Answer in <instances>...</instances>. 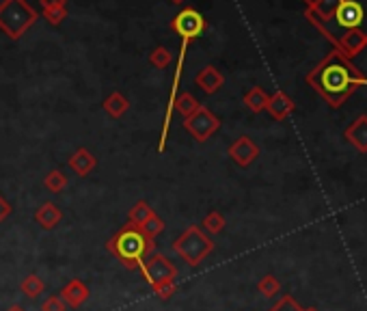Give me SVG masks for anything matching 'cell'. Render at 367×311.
Returning a JSON list of instances; mask_svg holds the SVG:
<instances>
[{
    "label": "cell",
    "mask_w": 367,
    "mask_h": 311,
    "mask_svg": "<svg viewBox=\"0 0 367 311\" xmlns=\"http://www.w3.org/2000/svg\"><path fill=\"white\" fill-rule=\"evenodd\" d=\"M307 83L322 95L328 106L339 108L357 89L367 87V76L352 65L350 58H345L339 50H333L307 74Z\"/></svg>",
    "instance_id": "6da1fadb"
},
{
    "label": "cell",
    "mask_w": 367,
    "mask_h": 311,
    "mask_svg": "<svg viewBox=\"0 0 367 311\" xmlns=\"http://www.w3.org/2000/svg\"><path fill=\"white\" fill-rule=\"evenodd\" d=\"M316 26L337 44L341 37L359 33L367 39V0H341L331 17L316 22Z\"/></svg>",
    "instance_id": "7a4b0ae2"
},
{
    "label": "cell",
    "mask_w": 367,
    "mask_h": 311,
    "mask_svg": "<svg viewBox=\"0 0 367 311\" xmlns=\"http://www.w3.org/2000/svg\"><path fill=\"white\" fill-rule=\"evenodd\" d=\"M37 11L26 0H3L0 3V31L9 39H20L37 22Z\"/></svg>",
    "instance_id": "3957f363"
},
{
    "label": "cell",
    "mask_w": 367,
    "mask_h": 311,
    "mask_svg": "<svg viewBox=\"0 0 367 311\" xmlns=\"http://www.w3.org/2000/svg\"><path fill=\"white\" fill-rule=\"evenodd\" d=\"M110 249L117 253L119 260L128 266H143L147 253L151 251V238L143 229L128 227L110 242Z\"/></svg>",
    "instance_id": "277c9868"
},
{
    "label": "cell",
    "mask_w": 367,
    "mask_h": 311,
    "mask_svg": "<svg viewBox=\"0 0 367 311\" xmlns=\"http://www.w3.org/2000/svg\"><path fill=\"white\" fill-rule=\"evenodd\" d=\"M184 128H186V132L192 134V139L203 143V141H207L210 136L221 128V121H219V117L212 112L210 108H205V106L199 104V108L195 112H192L190 117H186Z\"/></svg>",
    "instance_id": "5b68a950"
},
{
    "label": "cell",
    "mask_w": 367,
    "mask_h": 311,
    "mask_svg": "<svg viewBox=\"0 0 367 311\" xmlns=\"http://www.w3.org/2000/svg\"><path fill=\"white\" fill-rule=\"evenodd\" d=\"M207 28L205 24V17L192 7L182 9L176 17L171 19V31L180 35L186 42H192V39H197L199 35H203V31Z\"/></svg>",
    "instance_id": "8992f818"
},
{
    "label": "cell",
    "mask_w": 367,
    "mask_h": 311,
    "mask_svg": "<svg viewBox=\"0 0 367 311\" xmlns=\"http://www.w3.org/2000/svg\"><path fill=\"white\" fill-rule=\"evenodd\" d=\"M173 249H178L188 264H199L212 251V242L205 236H201L197 229H190L178 240V244H173Z\"/></svg>",
    "instance_id": "52a82bcc"
},
{
    "label": "cell",
    "mask_w": 367,
    "mask_h": 311,
    "mask_svg": "<svg viewBox=\"0 0 367 311\" xmlns=\"http://www.w3.org/2000/svg\"><path fill=\"white\" fill-rule=\"evenodd\" d=\"M143 270H145V277L153 283V287L171 281V277H176V270H173V266L162 255H153L147 264H143Z\"/></svg>",
    "instance_id": "ba28073f"
},
{
    "label": "cell",
    "mask_w": 367,
    "mask_h": 311,
    "mask_svg": "<svg viewBox=\"0 0 367 311\" xmlns=\"http://www.w3.org/2000/svg\"><path fill=\"white\" fill-rule=\"evenodd\" d=\"M229 156L236 165L248 167L259 156V147L253 143V139H248V136H240V139L229 147Z\"/></svg>",
    "instance_id": "9c48e42d"
},
{
    "label": "cell",
    "mask_w": 367,
    "mask_h": 311,
    "mask_svg": "<svg viewBox=\"0 0 367 311\" xmlns=\"http://www.w3.org/2000/svg\"><path fill=\"white\" fill-rule=\"evenodd\" d=\"M343 136L357 151L367 153V115H359L357 119L345 128Z\"/></svg>",
    "instance_id": "30bf717a"
},
{
    "label": "cell",
    "mask_w": 367,
    "mask_h": 311,
    "mask_svg": "<svg viewBox=\"0 0 367 311\" xmlns=\"http://www.w3.org/2000/svg\"><path fill=\"white\" fill-rule=\"evenodd\" d=\"M294 108H296L294 100H292V97H289L287 93H283V91H277L275 95H270V97H268V104H266V110H268L270 117H273V119H277V121L287 119V115H292Z\"/></svg>",
    "instance_id": "8fae6325"
},
{
    "label": "cell",
    "mask_w": 367,
    "mask_h": 311,
    "mask_svg": "<svg viewBox=\"0 0 367 311\" xmlns=\"http://www.w3.org/2000/svg\"><path fill=\"white\" fill-rule=\"evenodd\" d=\"M195 83H197V87H201V91H205L207 95H212V93H216L223 87L225 78H223V74L214 65H207V67H203L197 74Z\"/></svg>",
    "instance_id": "7c38bea8"
},
{
    "label": "cell",
    "mask_w": 367,
    "mask_h": 311,
    "mask_svg": "<svg viewBox=\"0 0 367 311\" xmlns=\"http://www.w3.org/2000/svg\"><path fill=\"white\" fill-rule=\"evenodd\" d=\"M95 165H98V160H95V156L89 151V149H78L76 151L71 158H69V167L71 171H76L78 175H87L95 169Z\"/></svg>",
    "instance_id": "4fadbf2b"
},
{
    "label": "cell",
    "mask_w": 367,
    "mask_h": 311,
    "mask_svg": "<svg viewBox=\"0 0 367 311\" xmlns=\"http://www.w3.org/2000/svg\"><path fill=\"white\" fill-rule=\"evenodd\" d=\"M128 108H130V102L126 100V97H123L119 91L110 93L106 100H104V110H106L110 117H114V119H119V117H121Z\"/></svg>",
    "instance_id": "5bb4252c"
},
{
    "label": "cell",
    "mask_w": 367,
    "mask_h": 311,
    "mask_svg": "<svg viewBox=\"0 0 367 311\" xmlns=\"http://www.w3.org/2000/svg\"><path fill=\"white\" fill-rule=\"evenodd\" d=\"M244 104L248 106V110L253 112H262L266 110V104H268V95L262 87H253L250 91L244 93Z\"/></svg>",
    "instance_id": "9a60e30c"
},
{
    "label": "cell",
    "mask_w": 367,
    "mask_h": 311,
    "mask_svg": "<svg viewBox=\"0 0 367 311\" xmlns=\"http://www.w3.org/2000/svg\"><path fill=\"white\" fill-rule=\"evenodd\" d=\"M35 219L40 221L44 227H54L56 223L61 221V210L56 205H52V203H44V208L35 214Z\"/></svg>",
    "instance_id": "2e32d148"
},
{
    "label": "cell",
    "mask_w": 367,
    "mask_h": 311,
    "mask_svg": "<svg viewBox=\"0 0 367 311\" xmlns=\"http://www.w3.org/2000/svg\"><path fill=\"white\" fill-rule=\"evenodd\" d=\"M63 299L71 305H80L87 299V289L80 281H71L65 289H63Z\"/></svg>",
    "instance_id": "e0dca14e"
},
{
    "label": "cell",
    "mask_w": 367,
    "mask_h": 311,
    "mask_svg": "<svg viewBox=\"0 0 367 311\" xmlns=\"http://www.w3.org/2000/svg\"><path fill=\"white\" fill-rule=\"evenodd\" d=\"M173 108H178L184 117H190L192 112L199 108V102H197V97L192 93H182L178 100L173 102Z\"/></svg>",
    "instance_id": "ac0fdd59"
},
{
    "label": "cell",
    "mask_w": 367,
    "mask_h": 311,
    "mask_svg": "<svg viewBox=\"0 0 367 311\" xmlns=\"http://www.w3.org/2000/svg\"><path fill=\"white\" fill-rule=\"evenodd\" d=\"M257 289L262 292V294H264L266 299H273L275 294H279L281 283H279V279H277V277H273V275H266V277L257 283Z\"/></svg>",
    "instance_id": "d6986e66"
},
{
    "label": "cell",
    "mask_w": 367,
    "mask_h": 311,
    "mask_svg": "<svg viewBox=\"0 0 367 311\" xmlns=\"http://www.w3.org/2000/svg\"><path fill=\"white\" fill-rule=\"evenodd\" d=\"M173 61V54L167 50V48H156L151 54H149V63L153 65V67H158V69H164L169 63Z\"/></svg>",
    "instance_id": "ffe728a7"
},
{
    "label": "cell",
    "mask_w": 367,
    "mask_h": 311,
    "mask_svg": "<svg viewBox=\"0 0 367 311\" xmlns=\"http://www.w3.org/2000/svg\"><path fill=\"white\" fill-rule=\"evenodd\" d=\"M42 17H46V22L50 26H61L67 17V7H56V9H44Z\"/></svg>",
    "instance_id": "44dd1931"
},
{
    "label": "cell",
    "mask_w": 367,
    "mask_h": 311,
    "mask_svg": "<svg viewBox=\"0 0 367 311\" xmlns=\"http://www.w3.org/2000/svg\"><path fill=\"white\" fill-rule=\"evenodd\" d=\"M65 186H67V178H65L61 171H52V173L46 175V188H48V190L61 192Z\"/></svg>",
    "instance_id": "7402d4cb"
},
{
    "label": "cell",
    "mask_w": 367,
    "mask_h": 311,
    "mask_svg": "<svg viewBox=\"0 0 367 311\" xmlns=\"http://www.w3.org/2000/svg\"><path fill=\"white\" fill-rule=\"evenodd\" d=\"M151 217H153V214H151L149 205H147V203H143V201L134 205V208H132V212H130V219H132L134 223H141V225H145Z\"/></svg>",
    "instance_id": "603a6c76"
},
{
    "label": "cell",
    "mask_w": 367,
    "mask_h": 311,
    "mask_svg": "<svg viewBox=\"0 0 367 311\" xmlns=\"http://www.w3.org/2000/svg\"><path fill=\"white\" fill-rule=\"evenodd\" d=\"M203 225L207 227V231H212V233H219V231L223 229L225 221H223V217H221V214H216V212H212V214H210V217H205Z\"/></svg>",
    "instance_id": "cb8c5ba5"
},
{
    "label": "cell",
    "mask_w": 367,
    "mask_h": 311,
    "mask_svg": "<svg viewBox=\"0 0 367 311\" xmlns=\"http://www.w3.org/2000/svg\"><path fill=\"white\" fill-rule=\"evenodd\" d=\"M22 289L26 292V296H35V294H40V292L44 289V283H42L40 279H37L35 275H31V277L24 281Z\"/></svg>",
    "instance_id": "d4e9b609"
},
{
    "label": "cell",
    "mask_w": 367,
    "mask_h": 311,
    "mask_svg": "<svg viewBox=\"0 0 367 311\" xmlns=\"http://www.w3.org/2000/svg\"><path fill=\"white\" fill-rule=\"evenodd\" d=\"M302 307L292 299V296H283L275 307H273V311H300Z\"/></svg>",
    "instance_id": "484cf974"
},
{
    "label": "cell",
    "mask_w": 367,
    "mask_h": 311,
    "mask_svg": "<svg viewBox=\"0 0 367 311\" xmlns=\"http://www.w3.org/2000/svg\"><path fill=\"white\" fill-rule=\"evenodd\" d=\"M145 229H147L149 236H153L156 231H162V229H164V223H162L160 219H156V217H151V219L145 223Z\"/></svg>",
    "instance_id": "4316f807"
},
{
    "label": "cell",
    "mask_w": 367,
    "mask_h": 311,
    "mask_svg": "<svg viewBox=\"0 0 367 311\" xmlns=\"http://www.w3.org/2000/svg\"><path fill=\"white\" fill-rule=\"evenodd\" d=\"M42 9H56V7H67V0H40Z\"/></svg>",
    "instance_id": "83f0119b"
},
{
    "label": "cell",
    "mask_w": 367,
    "mask_h": 311,
    "mask_svg": "<svg viewBox=\"0 0 367 311\" xmlns=\"http://www.w3.org/2000/svg\"><path fill=\"white\" fill-rule=\"evenodd\" d=\"M65 307H63V303L59 301V299H50L46 305H44V311H63Z\"/></svg>",
    "instance_id": "f1b7e54d"
},
{
    "label": "cell",
    "mask_w": 367,
    "mask_h": 311,
    "mask_svg": "<svg viewBox=\"0 0 367 311\" xmlns=\"http://www.w3.org/2000/svg\"><path fill=\"white\" fill-rule=\"evenodd\" d=\"M11 212V208H9V203L3 199V197H0V221H3L5 217H7V214Z\"/></svg>",
    "instance_id": "f546056e"
},
{
    "label": "cell",
    "mask_w": 367,
    "mask_h": 311,
    "mask_svg": "<svg viewBox=\"0 0 367 311\" xmlns=\"http://www.w3.org/2000/svg\"><path fill=\"white\" fill-rule=\"evenodd\" d=\"M305 3H307V7H311V5H316V3H318V0H305Z\"/></svg>",
    "instance_id": "4dcf8cb0"
},
{
    "label": "cell",
    "mask_w": 367,
    "mask_h": 311,
    "mask_svg": "<svg viewBox=\"0 0 367 311\" xmlns=\"http://www.w3.org/2000/svg\"><path fill=\"white\" fill-rule=\"evenodd\" d=\"M173 5H182V3H186V0H171Z\"/></svg>",
    "instance_id": "1f68e13d"
},
{
    "label": "cell",
    "mask_w": 367,
    "mask_h": 311,
    "mask_svg": "<svg viewBox=\"0 0 367 311\" xmlns=\"http://www.w3.org/2000/svg\"><path fill=\"white\" fill-rule=\"evenodd\" d=\"M9 311H24V309H22V307H11Z\"/></svg>",
    "instance_id": "d6a6232c"
}]
</instances>
